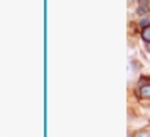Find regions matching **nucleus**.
Returning a JSON list of instances; mask_svg holds the SVG:
<instances>
[{
	"label": "nucleus",
	"instance_id": "obj_1",
	"mask_svg": "<svg viewBox=\"0 0 150 137\" xmlns=\"http://www.w3.org/2000/svg\"><path fill=\"white\" fill-rule=\"evenodd\" d=\"M138 93H140V97L150 100V84H144V86H141L140 90H138Z\"/></svg>",
	"mask_w": 150,
	"mask_h": 137
},
{
	"label": "nucleus",
	"instance_id": "obj_2",
	"mask_svg": "<svg viewBox=\"0 0 150 137\" xmlns=\"http://www.w3.org/2000/svg\"><path fill=\"white\" fill-rule=\"evenodd\" d=\"M141 38H143L144 41L150 43V25H147V27L143 28V31H141Z\"/></svg>",
	"mask_w": 150,
	"mask_h": 137
},
{
	"label": "nucleus",
	"instance_id": "obj_3",
	"mask_svg": "<svg viewBox=\"0 0 150 137\" xmlns=\"http://www.w3.org/2000/svg\"><path fill=\"white\" fill-rule=\"evenodd\" d=\"M134 137H150L149 136V133H144V131H140V133H137Z\"/></svg>",
	"mask_w": 150,
	"mask_h": 137
},
{
	"label": "nucleus",
	"instance_id": "obj_4",
	"mask_svg": "<svg viewBox=\"0 0 150 137\" xmlns=\"http://www.w3.org/2000/svg\"><path fill=\"white\" fill-rule=\"evenodd\" d=\"M140 25L144 28V27H147V25H149V21H147V19H141V21H140Z\"/></svg>",
	"mask_w": 150,
	"mask_h": 137
},
{
	"label": "nucleus",
	"instance_id": "obj_5",
	"mask_svg": "<svg viewBox=\"0 0 150 137\" xmlns=\"http://www.w3.org/2000/svg\"><path fill=\"white\" fill-rule=\"evenodd\" d=\"M149 50H150V46H149Z\"/></svg>",
	"mask_w": 150,
	"mask_h": 137
},
{
	"label": "nucleus",
	"instance_id": "obj_6",
	"mask_svg": "<svg viewBox=\"0 0 150 137\" xmlns=\"http://www.w3.org/2000/svg\"><path fill=\"white\" fill-rule=\"evenodd\" d=\"M128 2H131V0H128Z\"/></svg>",
	"mask_w": 150,
	"mask_h": 137
}]
</instances>
